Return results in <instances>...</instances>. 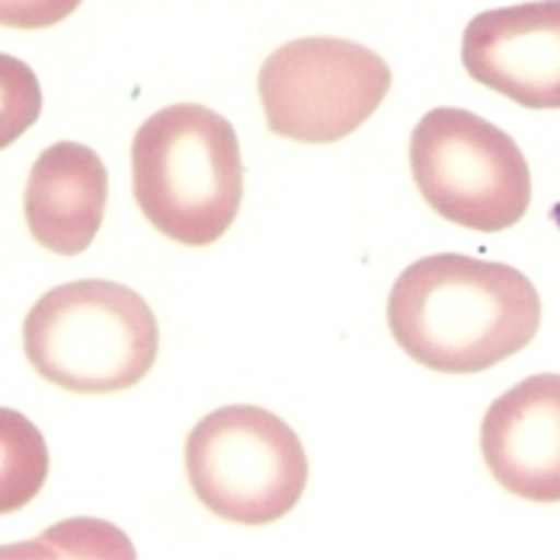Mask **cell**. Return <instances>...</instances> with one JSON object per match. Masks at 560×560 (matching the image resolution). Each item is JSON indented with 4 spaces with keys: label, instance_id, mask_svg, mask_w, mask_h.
<instances>
[{
    "label": "cell",
    "instance_id": "cell-1",
    "mask_svg": "<svg viewBox=\"0 0 560 560\" xmlns=\"http://www.w3.org/2000/svg\"><path fill=\"white\" fill-rule=\"evenodd\" d=\"M388 327L413 362L442 375H475L535 340L541 299L516 266L435 254L397 276Z\"/></svg>",
    "mask_w": 560,
    "mask_h": 560
},
{
    "label": "cell",
    "instance_id": "cell-2",
    "mask_svg": "<svg viewBox=\"0 0 560 560\" xmlns=\"http://www.w3.org/2000/svg\"><path fill=\"white\" fill-rule=\"evenodd\" d=\"M131 189L158 234L183 247L215 244L244 202L237 131L199 103L158 109L131 141Z\"/></svg>",
    "mask_w": 560,
    "mask_h": 560
},
{
    "label": "cell",
    "instance_id": "cell-3",
    "mask_svg": "<svg viewBox=\"0 0 560 560\" xmlns=\"http://www.w3.org/2000/svg\"><path fill=\"white\" fill-rule=\"evenodd\" d=\"M161 330L129 285L84 279L45 292L23 320V349L48 385L74 394H116L144 382Z\"/></svg>",
    "mask_w": 560,
    "mask_h": 560
},
{
    "label": "cell",
    "instance_id": "cell-4",
    "mask_svg": "<svg viewBox=\"0 0 560 560\" xmlns=\"http://www.w3.org/2000/svg\"><path fill=\"white\" fill-rule=\"evenodd\" d=\"M186 477L212 516L269 525L299 506L307 487V455L285 420L254 404H231L192 427Z\"/></svg>",
    "mask_w": 560,
    "mask_h": 560
},
{
    "label": "cell",
    "instance_id": "cell-5",
    "mask_svg": "<svg viewBox=\"0 0 560 560\" xmlns=\"http://www.w3.org/2000/svg\"><path fill=\"white\" fill-rule=\"evenodd\" d=\"M413 183L432 212L480 234L518 224L532 206V171L518 144L468 109L439 106L410 135Z\"/></svg>",
    "mask_w": 560,
    "mask_h": 560
},
{
    "label": "cell",
    "instance_id": "cell-6",
    "mask_svg": "<svg viewBox=\"0 0 560 560\" xmlns=\"http://www.w3.org/2000/svg\"><path fill=\"white\" fill-rule=\"evenodd\" d=\"M388 90L390 68L382 55L330 36L285 43L259 68L269 131L302 144H334L362 129Z\"/></svg>",
    "mask_w": 560,
    "mask_h": 560
},
{
    "label": "cell",
    "instance_id": "cell-7",
    "mask_svg": "<svg viewBox=\"0 0 560 560\" xmlns=\"http://www.w3.org/2000/svg\"><path fill=\"white\" fill-rule=\"evenodd\" d=\"M465 71L525 109H560V0L477 13L462 39Z\"/></svg>",
    "mask_w": 560,
    "mask_h": 560
},
{
    "label": "cell",
    "instance_id": "cell-8",
    "mask_svg": "<svg viewBox=\"0 0 560 560\" xmlns=\"http://www.w3.org/2000/svg\"><path fill=\"white\" fill-rule=\"evenodd\" d=\"M480 452L493 480L532 503H560V375H532L490 404Z\"/></svg>",
    "mask_w": 560,
    "mask_h": 560
},
{
    "label": "cell",
    "instance_id": "cell-9",
    "mask_svg": "<svg viewBox=\"0 0 560 560\" xmlns=\"http://www.w3.org/2000/svg\"><path fill=\"white\" fill-rule=\"evenodd\" d=\"M109 199V176L100 154L78 141H58L36 158L26 183V224L33 241L78 257L100 234Z\"/></svg>",
    "mask_w": 560,
    "mask_h": 560
},
{
    "label": "cell",
    "instance_id": "cell-10",
    "mask_svg": "<svg viewBox=\"0 0 560 560\" xmlns=\"http://www.w3.org/2000/svg\"><path fill=\"white\" fill-rule=\"evenodd\" d=\"M48 477V445L36 423L0 407V516L30 506Z\"/></svg>",
    "mask_w": 560,
    "mask_h": 560
},
{
    "label": "cell",
    "instance_id": "cell-11",
    "mask_svg": "<svg viewBox=\"0 0 560 560\" xmlns=\"http://www.w3.org/2000/svg\"><path fill=\"white\" fill-rule=\"evenodd\" d=\"M43 116V86L36 71L0 51V151L10 148L23 131L36 126Z\"/></svg>",
    "mask_w": 560,
    "mask_h": 560
},
{
    "label": "cell",
    "instance_id": "cell-12",
    "mask_svg": "<svg viewBox=\"0 0 560 560\" xmlns=\"http://www.w3.org/2000/svg\"><path fill=\"white\" fill-rule=\"evenodd\" d=\"M84 0H0L3 30H51L65 23Z\"/></svg>",
    "mask_w": 560,
    "mask_h": 560
}]
</instances>
